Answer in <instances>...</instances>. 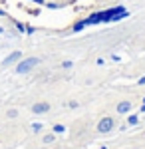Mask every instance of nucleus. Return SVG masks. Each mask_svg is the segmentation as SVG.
<instances>
[{
	"instance_id": "7ed1b4c3",
	"label": "nucleus",
	"mask_w": 145,
	"mask_h": 149,
	"mask_svg": "<svg viewBox=\"0 0 145 149\" xmlns=\"http://www.w3.org/2000/svg\"><path fill=\"white\" fill-rule=\"evenodd\" d=\"M20 58H22L20 52H12V54H8V56L2 60V66H10V64H14V62H18Z\"/></svg>"
},
{
	"instance_id": "423d86ee",
	"label": "nucleus",
	"mask_w": 145,
	"mask_h": 149,
	"mask_svg": "<svg viewBox=\"0 0 145 149\" xmlns=\"http://www.w3.org/2000/svg\"><path fill=\"white\" fill-rule=\"evenodd\" d=\"M127 109H129V103H127V102L119 103V107H117V111H121V113H125V111H127Z\"/></svg>"
},
{
	"instance_id": "6e6552de",
	"label": "nucleus",
	"mask_w": 145,
	"mask_h": 149,
	"mask_svg": "<svg viewBox=\"0 0 145 149\" xmlns=\"http://www.w3.org/2000/svg\"><path fill=\"white\" fill-rule=\"evenodd\" d=\"M0 16H4V10H0Z\"/></svg>"
},
{
	"instance_id": "39448f33",
	"label": "nucleus",
	"mask_w": 145,
	"mask_h": 149,
	"mask_svg": "<svg viewBox=\"0 0 145 149\" xmlns=\"http://www.w3.org/2000/svg\"><path fill=\"white\" fill-rule=\"evenodd\" d=\"M112 127H113V119H109V117H105V119L100 121V131H109Z\"/></svg>"
},
{
	"instance_id": "0eeeda50",
	"label": "nucleus",
	"mask_w": 145,
	"mask_h": 149,
	"mask_svg": "<svg viewBox=\"0 0 145 149\" xmlns=\"http://www.w3.org/2000/svg\"><path fill=\"white\" fill-rule=\"evenodd\" d=\"M34 2H38V4H42V2H44V0H34Z\"/></svg>"
},
{
	"instance_id": "20e7f679",
	"label": "nucleus",
	"mask_w": 145,
	"mask_h": 149,
	"mask_svg": "<svg viewBox=\"0 0 145 149\" xmlns=\"http://www.w3.org/2000/svg\"><path fill=\"white\" fill-rule=\"evenodd\" d=\"M48 109H50V105H48V103H34V105H32V111H34V113H46Z\"/></svg>"
},
{
	"instance_id": "f03ea898",
	"label": "nucleus",
	"mask_w": 145,
	"mask_h": 149,
	"mask_svg": "<svg viewBox=\"0 0 145 149\" xmlns=\"http://www.w3.org/2000/svg\"><path fill=\"white\" fill-rule=\"evenodd\" d=\"M38 62H40L38 58H28V60H22V62L16 66V74H26V72H30V70H32Z\"/></svg>"
},
{
	"instance_id": "f257e3e1",
	"label": "nucleus",
	"mask_w": 145,
	"mask_h": 149,
	"mask_svg": "<svg viewBox=\"0 0 145 149\" xmlns=\"http://www.w3.org/2000/svg\"><path fill=\"white\" fill-rule=\"evenodd\" d=\"M123 16H125V10H123V8H113V10H105V12H100V14H93L91 18L84 20V26H86V24H96V22L117 20V18H123Z\"/></svg>"
}]
</instances>
